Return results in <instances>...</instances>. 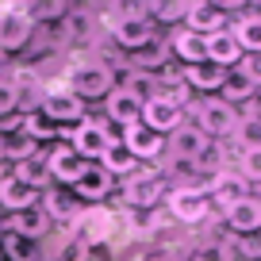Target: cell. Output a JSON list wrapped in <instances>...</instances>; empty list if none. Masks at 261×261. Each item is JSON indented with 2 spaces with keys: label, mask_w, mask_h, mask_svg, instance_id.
I'll list each match as a JSON object with an SVG mask.
<instances>
[{
  "label": "cell",
  "mask_w": 261,
  "mask_h": 261,
  "mask_svg": "<svg viewBox=\"0 0 261 261\" xmlns=\"http://www.w3.org/2000/svg\"><path fill=\"white\" fill-rule=\"evenodd\" d=\"M112 89H115V77H112V69L100 65V62H81V65L69 69V92L81 96L85 104H89V100H104Z\"/></svg>",
  "instance_id": "cell-1"
},
{
  "label": "cell",
  "mask_w": 261,
  "mask_h": 261,
  "mask_svg": "<svg viewBox=\"0 0 261 261\" xmlns=\"http://www.w3.org/2000/svg\"><path fill=\"white\" fill-rule=\"evenodd\" d=\"M69 146L77 150V154L85 158V162H92V158H104L108 146H115L112 130H108V119H81L73 130H69Z\"/></svg>",
  "instance_id": "cell-2"
},
{
  "label": "cell",
  "mask_w": 261,
  "mask_h": 261,
  "mask_svg": "<svg viewBox=\"0 0 261 261\" xmlns=\"http://www.w3.org/2000/svg\"><path fill=\"white\" fill-rule=\"evenodd\" d=\"M165 154L180 165H196L200 158L207 154V135L196 123H180L173 135H165Z\"/></svg>",
  "instance_id": "cell-3"
},
{
  "label": "cell",
  "mask_w": 261,
  "mask_h": 261,
  "mask_svg": "<svg viewBox=\"0 0 261 261\" xmlns=\"http://www.w3.org/2000/svg\"><path fill=\"white\" fill-rule=\"evenodd\" d=\"M85 108L89 104H85L81 96H73L69 89H58V92H46V96H42L39 112L46 115V119H54L62 130H73L77 123L85 119Z\"/></svg>",
  "instance_id": "cell-4"
},
{
  "label": "cell",
  "mask_w": 261,
  "mask_h": 261,
  "mask_svg": "<svg viewBox=\"0 0 261 261\" xmlns=\"http://www.w3.org/2000/svg\"><path fill=\"white\" fill-rule=\"evenodd\" d=\"M196 127L204 130L207 139H227V135L238 130V112L227 100H204L196 108Z\"/></svg>",
  "instance_id": "cell-5"
},
{
  "label": "cell",
  "mask_w": 261,
  "mask_h": 261,
  "mask_svg": "<svg viewBox=\"0 0 261 261\" xmlns=\"http://www.w3.org/2000/svg\"><path fill=\"white\" fill-rule=\"evenodd\" d=\"M35 23L23 8H4L0 12V50L4 54H19V50L31 46Z\"/></svg>",
  "instance_id": "cell-6"
},
{
  "label": "cell",
  "mask_w": 261,
  "mask_h": 261,
  "mask_svg": "<svg viewBox=\"0 0 261 261\" xmlns=\"http://www.w3.org/2000/svg\"><path fill=\"white\" fill-rule=\"evenodd\" d=\"M112 39H115V46H123V50L135 54V50L150 46L158 35H154V23H150L142 12H127V16H119L112 23Z\"/></svg>",
  "instance_id": "cell-7"
},
{
  "label": "cell",
  "mask_w": 261,
  "mask_h": 261,
  "mask_svg": "<svg viewBox=\"0 0 261 261\" xmlns=\"http://www.w3.org/2000/svg\"><path fill=\"white\" fill-rule=\"evenodd\" d=\"M112 188H115V177H112L100 162H89V169L73 180V188H69V192H73L77 204H104L108 196H112Z\"/></svg>",
  "instance_id": "cell-8"
},
{
  "label": "cell",
  "mask_w": 261,
  "mask_h": 261,
  "mask_svg": "<svg viewBox=\"0 0 261 261\" xmlns=\"http://www.w3.org/2000/svg\"><path fill=\"white\" fill-rule=\"evenodd\" d=\"M165 200H169V215L177 223H200V219H207V207H212L207 192H204V188H192V185L173 188Z\"/></svg>",
  "instance_id": "cell-9"
},
{
  "label": "cell",
  "mask_w": 261,
  "mask_h": 261,
  "mask_svg": "<svg viewBox=\"0 0 261 261\" xmlns=\"http://www.w3.org/2000/svg\"><path fill=\"white\" fill-rule=\"evenodd\" d=\"M165 196V177L162 173H130L127 185H123V200L130 207H154L158 200Z\"/></svg>",
  "instance_id": "cell-10"
},
{
  "label": "cell",
  "mask_w": 261,
  "mask_h": 261,
  "mask_svg": "<svg viewBox=\"0 0 261 261\" xmlns=\"http://www.w3.org/2000/svg\"><path fill=\"white\" fill-rule=\"evenodd\" d=\"M185 27L196 31V35H215V31L227 27V12H223L219 0H188Z\"/></svg>",
  "instance_id": "cell-11"
},
{
  "label": "cell",
  "mask_w": 261,
  "mask_h": 261,
  "mask_svg": "<svg viewBox=\"0 0 261 261\" xmlns=\"http://www.w3.org/2000/svg\"><path fill=\"white\" fill-rule=\"evenodd\" d=\"M123 150H127L135 162H154V158L165 154V135H158V130L135 123V127L123 130Z\"/></svg>",
  "instance_id": "cell-12"
},
{
  "label": "cell",
  "mask_w": 261,
  "mask_h": 261,
  "mask_svg": "<svg viewBox=\"0 0 261 261\" xmlns=\"http://www.w3.org/2000/svg\"><path fill=\"white\" fill-rule=\"evenodd\" d=\"M46 158H50V180H58V185H65V188H73V180L89 169V162H85L69 142H58L54 150H46Z\"/></svg>",
  "instance_id": "cell-13"
},
{
  "label": "cell",
  "mask_w": 261,
  "mask_h": 261,
  "mask_svg": "<svg viewBox=\"0 0 261 261\" xmlns=\"http://www.w3.org/2000/svg\"><path fill=\"white\" fill-rule=\"evenodd\" d=\"M246 196H250V180H246L242 173H230V169L215 173L212 185H207V200H212V204H219L223 212H227V207H234L238 200H246Z\"/></svg>",
  "instance_id": "cell-14"
},
{
  "label": "cell",
  "mask_w": 261,
  "mask_h": 261,
  "mask_svg": "<svg viewBox=\"0 0 261 261\" xmlns=\"http://www.w3.org/2000/svg\"><path fill=\"white\" fill-rule=\"evenodd\" d=\"M104 115H108V123H115V127H135V123H142V104L139 100H130V92L127 89H112L104 96Z\"/></svg>",
  "instance_id": "cell-15"
},
{
  "label": "cell",
  "mask_w": 261,
  "mask_h": 261,
  "mask_svg": "<svg viewBox=\"0 0 261 261\" xmlns=\"http://www.w3.org/2000/svg\"><path fill=\"white\" fill-rule=\"evenodd\" d=\"M142 127L158 130V135H173V130L180 127V108L173 104V100L165 96H154L142 104Z\"/></svg>",
  "instance_id": "cell-16"
},
{
  "label": "cell",
  "mask_w": 261,
  "mask_h": 261,
  "mask_svg": "<svg viewBox=\"0 0 261 261\" xmlns=\"http://www.w3.org/2000/svg\"><path fill=\"white\" fill-rule=\"evenodd\" d=\"M39 196H42L39 188L23 185L16 173H4V177H0V207H8L12 215H16V212H27V207H35V204H39Z\"/></svg>",
  "instance_id": "cell-17"
},
{
  "label": "cell",
  "mask_w": 261,
  "mask_h": 261,
  "mask_svg": "<svg viewBox=\"0 0 261 261\" xmlns=\"http://www.w3.org/2000/svg\"><path fill=\"white\" fill-rule=\"evenodd\" d=\"M227 227L234 230L238 238L246 234H257L261 230V200H253V196H246V200H238L234 207H227Z\"/></svg>",
  "instance_id": "cell-18"
},
{
  "label": "cell",
  "mask_w": 261,
  "mask_h": 261,
  "mask_svg": "<svg viewBox=\"0 0 261 261\" xmlns=\"http://www.w3.org/2000/svg\"><path fill=\"white\" fill-rule=\"evenodd\" d=\"M169 50L185 65H200V62H207V35H196V31H188V27H177L173 39H169Z\"/></svg>",
  "instance_id": "cell-19"
},
{
  "label": "cell",
  "mask_w": 261,
  "mask_h": 261,
  "mask_svg": "<svg viewBox=\"0 0 261 261\" xmlns=\"http://www.w3.org/2000/svg\"><path fill=\"white\" fill-rule=\"evenodd\" d=\"M207 62L223 65V69H234V65L242 62V46H238V39L230 35V27L207 35Z\"/></svg>",
  "instance_id": "cell-20"
},
{
  "label": "cell",
  "mask_w": 261,
  "mask_h": 261,
  "mask_svg": "<svg viewBox=\"0 0 261 261\" xmlns=\"http://www.w3.org/2000/svg\"><path fill=\"white\" fill-rule=\"evenodd\" d=\"M12 173H16L23 185H31V188L42 192V188L50 185V158H46V150H31L27 158H19Z\"/></svg>",
  "instance_id": "cell-21"
},
{
  "label": "cell",
  "mask_w": 261,
  "mask_h": 261,
  "mask_svg": "<svg viewBox=\"0 0 261 261\" xmlns=\"http://www.w3.org/2000/svg\"><path fill=\"white\" fill-rule=\"evenodd\" d=\"M230 69H223V65L215 62H200V65H185V81L188 89H200V92H219L223 81H227Z\"/></svg>",
  "instance_id": "cell-22"
},
{
  "label": "cell",
  "mask_w": 261,
  "mask_h": 261,
  "mask_svg": "<svg viewBox=\"0 0 261 261\" xmlns=\"http://www.w3.org/2000/svg\"><path fill=\"white\" fill-rule=\"evenodd\" d=\"M8 230H16V234H23V238H31V242H39V238L50 230V215L42 212L39 204H35V207H27V212H16V215H12Z\"/></svg>",
  "instance_id": "cell-23"
},
{
  "label": "cell",
  "mask_w": 261,
  "mask_h": 261,
  "mask_svg": "<svg viewBox=\"0 0 261 261\" xmlns=\"http://www.w3.org/2000/svg\"><path fill=\"white\" fill-rule=\"evenodd\" d=\"M0 253H4L8 261H42L39 242L16 234V230H4V234H0Z\"/></svg>",
  "instance_id": "cell-24"
},
{
  "label": "cell",
  "mask_w": 261,
  "mask_h": 261,
  "mask_svg": "<svg viewBox=\"0 0 261 261\" xmlns=\"http://www.w3.org/2000/svg\"><path fill=\"white\" fill-rule=\"evenodd\" d=\"M253 89H257V81H253L250 73H242V69L234 65V69L227 73V81H223V89H219V92H223L219 100H227V104L234 108V104H242V100H250Z\"/></svg>",
  "instance_id": "cell-25"
},
{
  "label": "cell",
  "mask_w": 261,
  "mask_h": 261,
  "mask_svg": "<svg viewBox=\"0 0 261 261\" xmlns=\"http://www.w3.org/2000/svg\"><path fill=\"white\" fill-rule=\"evenodd\" d=\"M230 35L238 39L242 54H261V16L257 12H253V16H242L234 27H230Z\"/></svg>",
  "instance_id": "cell-26"
},
{
  "label": "cell",
  "mask_w": 261,
  "mask_h": 261,
  "mask_svg": "<svg viewBox=\"0 0 261 261\" xmlns=\"http://www.w3.org/2000/svg\"><path fill=\"white\" fill-rule=\"evenodd\" d=\"M23 130H27V135H31L35 142H46V139H58V135H65V139H69V130H62V127H58L54 119H46V115H42L39 108H31V112L23 115Z\"/></svg>",
  "instance_id": "cell-27"
},
{
  "label": "cell",
  "mask_w": 261,
  "mask_h": 261,
  "mask_svg": "<svg viewBox=\"0 0 261 261\" xmlns=\"http://www.w3.org/2000/svg\"><path fill=\"white\" fill-rule=\"evenodd\" d=\"M42 212H46L54 223H73L77 212H81V204H77L73 196H62V192L54 188V192H46V204H42Z\"/></svg>",
  "instance_id": "cell-28"
},
{
  "label": "cell",
  "mask_w": 261,
  "mask_h": 261,
  "mask_svg": "<svg viewBox=\"0 0 261 261\" xmlns=\"http://www.w3.org/2000/svg\"><path fill=\"white\" fill-rule=\"evenodd\" d=\"M100 165H104L112 177H130V173H139V162H135V158H130L119 142H115V146H108V154L100 158Z\"/></svg>",
  "instance_id": "cell-29"
},
{
  "label": "cell",
  "mask_w": 261,
  "mask_h": 261,
  "mask_svg": "<svg viewBox=\"0 0 261 261\" xmlns=\"http://www.w3.org/2000/svg\"><path fill=\"white\" fill-rule=\"evenodd\" d=\"M123 89L130 92V100L146 104V100H154V96H158V73H142V69H135V73L123 81Z\"/></svg>",
  "instance_id": "cell-30"
},
{
  "label": "cell",
  "mask_w": 261,
  "mask_h": 261,
  "mask_svg": "<svg viewBox=\"0 0 261 261\" xmlns=\"http://www.w3.org/2000/svg\"><path fill=\"white\" fill-rule=\"evenodd\" d=\"M23 12L31 16V23H54V19H62L65 12V0H27Z\"/></svg>",
  "instance_id": "cell-31"
},
{
  "label": "cell",
  "mask_w": 261,
  "mask_h": 261,
  "mask_svg": "<svg viewBox=\"0 0 261 261\" xmlns=\"http://www.w3.org/2000/svg\"><path fill=\"white\" fill-rule=\"evenodd\" d=\"M165 54H169V46L165 42H150V46H142V50H135V65H139L142 73H154L158 65H165Z\"/></svg>",
  "instance_id": "cell-32"
},
{
  "label": "cell",
  "mask_w": 261,
  "mask_h": 261,
  "mask_svg": "<svg viewBox=\"0 0 261 261\" xmlns=\"http://www.w3.org/2000/svg\"><path fill=\"white\" fill-rule=\"evenodd\" d=\"M192 261H234V250L227 242H204L192 250Z\"/></svg>",
  "instance_id": "cell-33"
},
{
  "label": "cell",
  "mask_w": 261,
  "mask_h": 261,
  "mask_svg": "<svg viewBox=\"0 0 261 261\" xmlns=\"http://www.w3.org/2000/svg\"><path fill=\"white\" fill-rule=\"evenodd\" d=\"M238 173H242L246 180H261V146L242 150V158H238Z\"/></svg>",
  "instance_id": "cell-34"
},
{
  "label": "cell",
  "mask_w": 261,
  "mask_h": 261,
  "mask_svg": "<svg viewBox=\"0 0 261 261\" xmlns=\"http://www.w3.org/2000/svg\"><path fill=\"white\" fill-rule=\"evenodd\" d=\"M16 112H19V89L12 81H0V119H8Z\"/></svg>",
  "instance_id": "cell-35"
},
{
  "label": "cell",
  "mask_w": 261,
  "mask_h": 261,
  "mask_svg": "<svg viewBox=\"0 0 261 261\" xmlns=\"http://www.w3.org/2000/svg\"><path fill=\"white\" fill-rule=\"evenodd\" d=\"M188 4L185 0H154V16L165 19V23H173V19H185Z\"/></svg>",
  "instance_id": "cell-36"
},
{
  "label": "cell",
  "mask_w": 261,
  "mask_h": 261,
  "mask_svg": "<svg viewBox=\"0 0 261 261\" xmlns=\"http://www.w3.org/2000/svg\"><path fill=\"white\" fill-rule=\"evenodd\" d=\"M238 250H242V253H246L250 261H257V257H261V230H257V234H246Z\"/></svg>",
  "instance_id": "cell-37"
},
{
  "label": "cell",
  "mask_w": 261,
  "mask_h": 261,
  "mask_svg": "<svg viewBox=\"0 0 261 261\" xmlns=\"http://www.w3.org/2000/svg\"><path fill=\"white\" fill-rule=\"evenodd\" d=\"M250 4H257V16H261V0H250Z\"/></svg>",
  "instance_id": "cell-38"
},
{
  "label": "cell",
  "mask_w": 261,
  "mask_h": 261,
  "mask_svg": "<svg viewBox=\"0 0 261 261\" xmlns=\"http://www.w3.org/2000/svg\"><path fill=\"white\" fill-rule=\"evenodd\" d=\"M257 261H261V257H257Z\"/></svg>",
  "instance_id": "cell-39"
}]
</instances>
